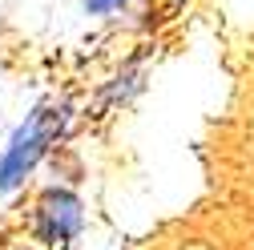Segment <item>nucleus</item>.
Segmentation results:
<instances>
[{
  "label": "nucleus",
  "mask_w": 254,
  "mask_h": 250,
  "mask_svg": "<svg viewBox=\"0 0 254 250\" xmlns=\"http://www.w3.org/2000/svg\"><path fill=\"white\" fill-rule=\"evenodd\" d=\"M69 121V109L65 105H37L33 113L24 117V125L8 137L4 153H0V190L12 194L16 186L37 170V162L49 153V145L61 137V129H65Z\"/></svg>",
  "instance_id": "1"
},
{
  "label": "nucleus",
  "mask_w": 254,
  "mask_h": 250,
  "mask_svg": "<svg viewBox=\"0 0 254 250\" xmlns=\"http://www.w3.org/2000/svg\"><path fill=\"white\" fill-rule=\"evenodd\" d=\"M81 198L73 190H65V186H49V190L41 194L37 202V238L45 246H65L81 234Z\"/></svg>",
  "instance_id": "2"
},
{
  "label": "nucleus",
  "mask_w": 254,
  "mask_h": 250,
  "mask_svg": "<svg viewBox=\"0 0 254 250\" xmlns=\"http://www.w3.org/2000/svg\"><path fill=\"white\" fill-rule=\"evenodd\" d=\"M125 4H133V0H85V12L89 16H109V12H121Z\"/></svg>",
  "instance_id": "3"
}]
</instances>
